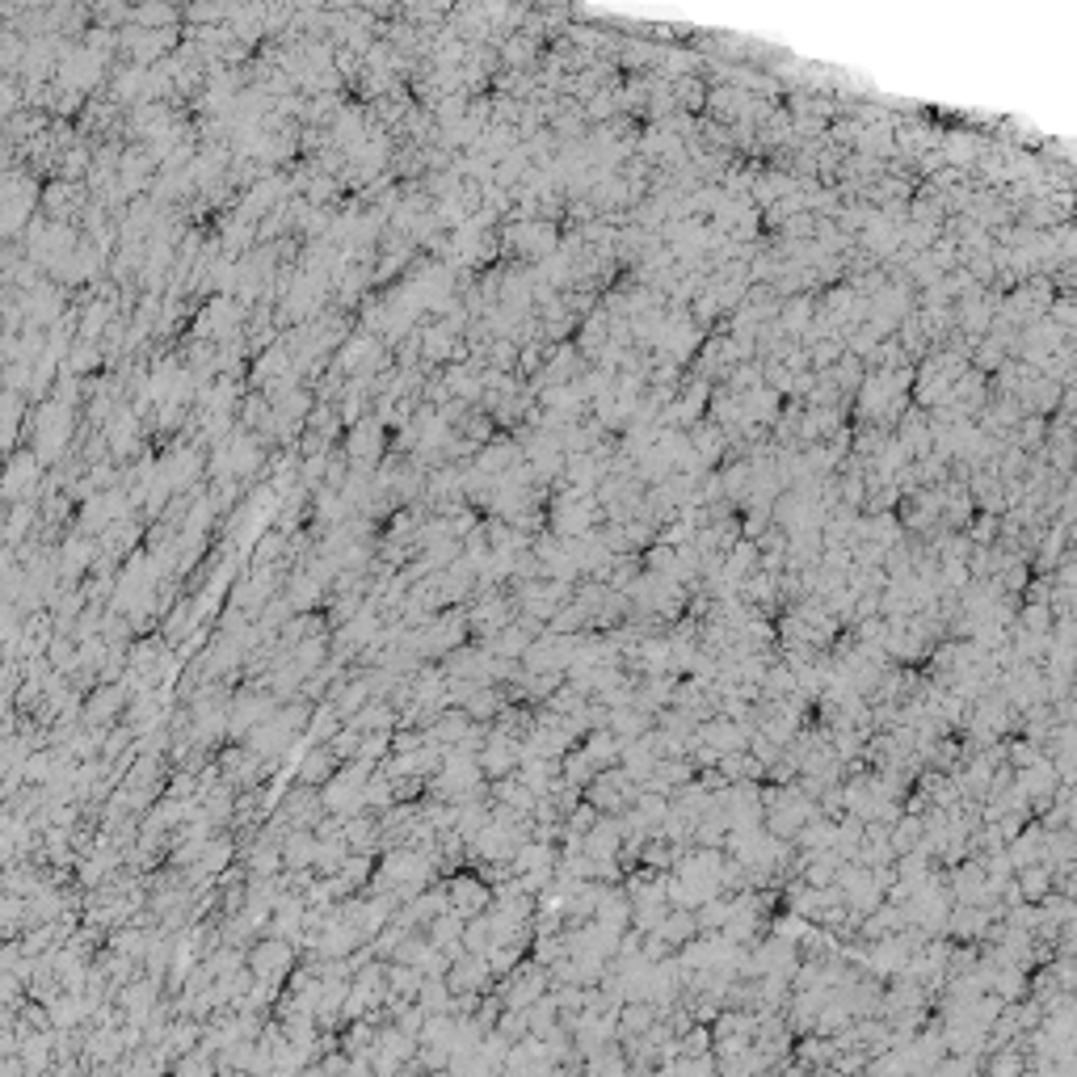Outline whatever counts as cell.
<instances>
[{
  "label": "cell",
  "instance_id": "cell-2",
  "mask_svg": "<svg viewBox=\"0 0 1077 1077\" xmlns=\"http://www.w3.org/2000/svg\"><path fill=\"white\" fill-rule=\"evenodd\" d=\"M291 964H295V951H291V943L282 939V934H266V939L249 951V972L257 981L278 985L291 972Z\"/></svg>",
  "mask_w": 1077,
  "mask_h": 1077
},
{
  "label": "cell",
  "instance_id": "cell-3",
  "mask_svg": "<svg viewBox=\"0 0 1077 1077\" xmlns=\"http://www.w3.org/2000/svg\"><path fill=\"white\" fill-rule=\"evenodd\" d=\"M127 682H101V690L89 699V711H85V720L97 728V724H110L118 716V707H127Z\"/></svg>",
  "mask_w": 1077,
  "mask_h": 1077
},
{
  "label": "cell",
  "instance_id": "cell-5",
  "mask_svg": "<svg viewBox=\"0 0 1077 1077\" xmlns=\"http://www.w3.org/2000/svg\"><path fill=\"white\" fill-rule=\"evenodd\" d=\"M657 934L661 939L669 943V947H682L686 939H695L699 934V922H695V909H682V905H669V913H665V922L657 926Z\"/></svg>",
  "mask_w": 1077,
  "mask_h": 1077
},
{
  "label": "cell",
  "instance_id": "cell-4",
  "mask_svg": "<svg viewBox=\"0 0 1077 1077\" xmlns=\"http://www.w3.org/2000/svg\"><path fill=\"white\" fill-rule=\"evenodd\" d=\"M1014 888L1027 905H1035L1040 897L1052 892V867L1048 863H1027V867H1014Z\"/></svg>",
  "mask_w": 1077,
  "mask_h": 1077
},
{
  "label": "cell",
  "instance_id": "cell-6",
  "mask_svg": "<svg viewBox=\"0 0 1077 1077\" xmlns=\"http://www.w3.org/2000/svg\"><path fill=\"white\" fill-rule=\"evenodd\" d=\"M993 531H998V518L985 510L981 522H972V543H998V539H993Z\"/></svg>",
  "mask_w": 1077,
  "mask_h": 1077
},
{
  "label": "cell",
  "instance_id": "cell-1",
  "mask_svg": "<svg viewBox=\"0 0 1077 1077\" xmlns=\"http://www.w3.org/2000/svg\"><path fill=\"white\" fill-rule=\"evenodd\" d=\"M446 905H451V913H459V918H476V913H484L493 905V884L489 880H476L472 871H459V876L446 880Z\"/></svg>",
  "mask_w": 1077,
  "mask_h": 1077
}]
</instances>
